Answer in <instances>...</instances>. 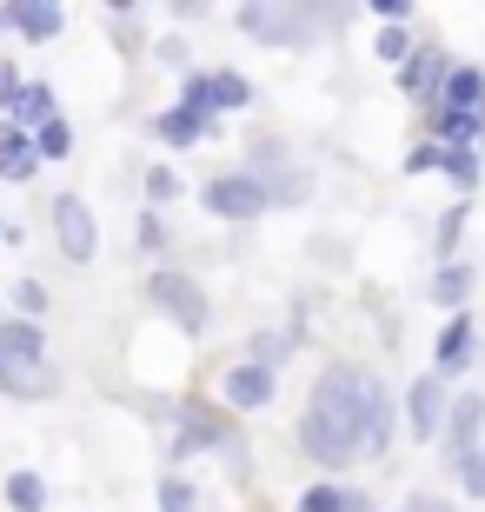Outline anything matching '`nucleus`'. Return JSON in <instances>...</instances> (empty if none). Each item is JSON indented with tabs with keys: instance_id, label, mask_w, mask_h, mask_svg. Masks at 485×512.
I'll return each mask as SVG.
<instances>
[{
	"instance_id": "12",
	"label": "nucleus",
	"mask_w": 485,
	"mask_h": 512,
	"mask_svg": "<svg viewBox=\"0 0 485 512\" xmlns=\"http://www.w3.org/2000/svg\"><path fill=\"white\" fill-rule=\"evenodd\" d=\"M0 27L14 40H27V47H47V40L67 34V7H54V0H7L0 7Z\"/></svg>"
},
{
	"instance_id": "25",
	"label": "nucleus",
	"mask_w": 485,
	"mask_h": 512,
	"mask_svg": "<svg viewBox=\"0 0 485 512\" xmlns=\"http://www.w3.org/2000/svg\"><path fill=\"white\" fill-rule=\"evenodd\" d=\"M153 506H160V512H200V493H193L187 473H160V486H153Z\"/></svg>"
},
{
	"instance_id": "8",
	"label": "nucleus",
	"mask_w": 485,
	"mask_h": 512,
	"mask_svg": "<svg viewBox=\"0 0 485 512\" xmlns=\"http://www.w3.org/2000/svg\"><path fill=\"white\" fill-rule=\"evenodd\" d=\"M200 207L213 213V220H226V227H246V220H260L273 200H266V187L246 167H233V173H213L200 187Z\"/></svg>"
},
{
	"instance_id": "34",
	"label": "nucleus",
	"mask_w": 485,
	"mask_h": 512,
	"mask_svg": "<svg viewBox=\"0 0 485 512\" xmlns=\"http://www.w3.org/2000/svg\"><path fill=\"white\" fill-rule=\"evenodd\" d=\"M459 233H466V200L439 220V260H452V253H459Z\"/></svg>"
},
{
	"instance_id": "41",
	"label": "nucleus",
	"mask_w": 485,
	"mask_h": 512,
	"mask_svg": "<svg viewBox=\"0 0 485 512\" xmlns=\"http://www.w3.org/2000/svg\"><path fill=\"white\" fill-rule=\"evenodd\" d=\"M0 320H14V313H7V293H0Z\"/></svg>"
},
{
	"instance_id": "31",
	"label": "nucleus",
	"mask_w": 485,
	"mask_h": 512,
	"mask_svg": "<svg viewBox=\"0 0 485 512\" xmlns=\"http://www.w3.org/2000/svg\"><path fill=\"white\" fill-rule=\"evenodd\" d=\"M286 353H293V333H253V353H246V360H260V366H273V373H280Z\"/></svg>"
},
{
	"instance_id": "5",
	"label": "nucleus",
	"mask_w": 485,
	"mask_h": 512,
	"mask_svg": "<svg viewBox=\"0 0 485 512\" xmlns=\"http://www.w3.org/2000/svg\"><path fill=\"white\" fill-rule=\"evenodd\" d=\"M226 446H240V426H233L226 406H213V399H180L173 406V459L226 453Z\"/></svg>"
},
{
	"instance_id": "6",
	"label": "nucleus",
	"mask_w": 485,
	"mask_h": 512,
	"mask_svg": "<svg viewBox=\"0 0 485 512\" xmlns=\"http://www.w3.org/2000/svg\"><path fill=\"white\" fill-rule=\"evenodd\" d=\"M47 233H54V247L67 266H94L100 260V220L94 207L80 200V193H54L47 200Z\"/></svg>"
},
{
	"instance_id": "39",
	"label": "nucleus",
	"mask_w": 485,
	"mask_h": 512,
	"mask_svg": "<svg viewBox=\"0 0 485 512\" xmlns=\"http://www.w3.org/2000/svg\"><path fill=\"white\" fill-rule=\"evenodd\" d=\"M406 512H459V506H446V499H432V493H419V499H412Z\"/></svg>"
},
{
	"instance_id": "15",
	"label": "nucleus",
	"mask_w": 485,
	"mask_h": 512,
	"mask_svg": "<svg viewBox=\"0 0 485 512\" xmlns=\"http://www.w3.org/2000/svg\"><path fill=\"white\" fill-rule=\"evenodd\" d=\"M472 340H479V333H472V313H466V306H459V313H446L439 340H432V373H439V380L466 373V366H472Z\"/></svg>"
},
{
	"instance_id": "11",
	"label": "nucleus",
	"mask_w": 485,
	"mask_h": 512,
	"mask_svg": "<svg viewBox=\"0 0 485 512\" xmlns=\"http://www.w3.org/2000/svg\"><path fill=\"white\" fill-rule=\"evenodd\" d=\"M446 80H452V60L446 47H432V40H419L412 47V60L399 67V94L419 100V107H439V94H446Z\"/></svg>"
},
{
	"instance_id": "18",
	"label": "nucleus",
	"mask_w": 485,
	"mask_h": 512,
	"mask_svg": "<svg viewBox=\"0 0 485 512\" xmlns=\"http://www.w3.org/2000/svg\"><path fill=\"white\" fill-rule=\"evenodd\" d=\"M34 173H40L34 133H20V127H7V120H0V180H7V187H27Z\"/></svg>"
},
{
	"instance_id": "21",
	"label": "nucleus",
	"mask_w": 485,
	"mask_h": 512,
	"mask_svg": "<svg viewBox=\"0 0 485 512\" xmlns=\"http://www.w3.org/2000/svg\"><path fill=\"white\" fill-rule=\"evenodd\" d=\"M472 286H479V273H472L466 260H446L439 273H432V300L446 306V313H459V306L472 300Z\"/></svg>"
},
{
	"instance_id": "10",
	"label": "nucleus",
	"mask_w": 485,
	"mask_h": 512,
	"mask_svg": "<svg viewBox=\"0 0 485 512\" xmlns=\"http://www.w3.org/2000/svg\"><path fill=\"white\" fill-rule=\"evenodd\" d=\"M273 393H280V373L260 360H233L220 373V406L226 413H260V406H273Z\"/></svg>"
},
{
	"instance_id": "30",
	"label": "nucleus",
	"mask_w": 485,
	"mask_h": 512,
	"mask_svg": "<svg viewBox=\"0 0 485 512\" xmlns=\"http://www.w3.org/2000/svg\"><path fill=\"white\" fill-rule=\"evenodd\" d=\"M153 60H160V67H173V74H193V47L180 34H160V40H153Z\"/></svg>"
},
{
	"instance_id": "3",
	"label": "nucleus",
	"mask_w": 485,
	"mask_h": 512,
	"mask_svg": "<svg viewBox=\"0 0 485 512\" xmlns=\"http://www.w3.org/2000/svg\"><path fill=\"white\" fill-rule=\"evenodd\" d=\"M240 34L260 40V47H313L319 27H339L346 7H293V0H246L240 14Z\"/></svg>"
},
{
	"instance_id": "38",
	"label": "nucleus",
	"mask_w": 485,
	"mask_h": 512,
	"mask_svg": "<svg viewBox=\"0 0 485 512\" xmlns=\"http://www.w3.org/2000/svg\"><path fill=\"white\" fill-rule=\"evenodd\" d=\"M373 20H386V27H406V20H412V0H373Z\"/></svg>"
},
{
	"instance_id": "43",
	"label": "nucleus",
	"mask_w": 485,
	"mask_h": 512,
	"mask_svg": "<svg viewBox=\"0 0 485 512\" xmlns=\"http://www.w3.org/2000/svg\"><path fill=\"white\" fill-rule=\"evenodd\" d=\"M0 40H7V27H0Z\"/></svg>"
},
{
	"instance_id": "37",
	"label": "nucleus",
	"mask_w": 485,
	"mask_h": 512,
	"mask_svg": "<svg viewBox=\"0 0 485 512\" xmlns=\"http://www.w3.org/2000/svg\"><path fill=\"white\" fill-rule=\"evenodd\" d=\"M439 140H419V147H412V160H406V173H439Z\"/></svg>"
},
{
	"instance_id": "13",
	"label": "nucleus",
	"mask_w": 485,
	"mask_h": 512,
	"mask_svg": "<svg viewBox=\"0 0 485 512\" xmlns=\"http://www.w3.org/2000/svg\"><path fill=\"white\" fill-rule=\"evenodd\" d=\"M479 433H485V393H459L452 413H446V426H439V453H446V466H459V459L479 453Z\"/></svg>"
},
{
	"instance_id": "16",
	"label": "nucleus",
	"mask_w": 485,
	"mask_h": 512,
	"mask_svg": "<svg viewBox=\"0 0 485 512\" xmlns=\"http://www.w3.org/2000/svg\"><path fill=\"white\" fill-rule=\"evenodd\" d=\"M213 133H220V120L193 114V107H180V100H173V107H160V114H153V140H167L173 153L200 147V140H213Z\"/></svg>"
},
{
	"instance_id": "4",
	"label": "nucleus",
	"mask_w": 485,
	"mask_h": 512,
	"mask_svg": "<svg viewBox=\"0 0 485 512\" xmlns=\"http://www.w3.org/2000/svg\"><path fill=\"white\" fill-rule=\"evenodd\" d=\"M140 293H147V306L160 313V320H173L180 333H206V326H213L206 286L193 280V273H180V266H153L147 280H140Z\"/></svg>"
},
{
	"instance_id": "32",
	"label": "nucleus",
	"mask_w": 485,
	"mask_h": 512,
	"mask_svg": "<svg viewBox=\"0 0 485 512\" xmlns=\"http://www.w3.org/2000/svg\"><path fill=\"white\" fill-rule=\"evenodd\" d=\"M339 499H346V486L339 479H319V486L299 493V512H339Z\"/></svg>"
},
{
	"instance_id": "14",
	"label": "nucleus",
	"mask_w": 485,
	"mask_h": 512,
	"mask_svg": "<svg viewBox=\"0 0 485 512\" xmlns=\"http://www.w3.org/2000/svg\"><path fill=\"white\" fill-rule=\"evenodd\" d=\"M446 380L439 373H426V380L406 386V433L412 439H439V426H446Z\"/></svg>"
},
{
	"instance_id": "35",
	"label": "nucleus",
	"mask_w": 485,
	"mask_h": 512,
	"mask_svg": "<svg viewBox=\"0 0 485 512\" xmlns=\"http://www.w3.org/2000/svg\"><path fill=\"white\" fill-rule=\"evenodd\" d=\"M412 47H419V40H406V27H386V34H379V60H392V67H406Z\"/></svg>"
},
{
	"instance_id": "40",
	"label": "nucleus",
	"mask_w": 485,
	"mask_h": 512,
	"mask_svg": "<svg viewBox=\"0 0 485 512\" xmlns=\"http://www.w3.org/2000/svg\"><path fill=\"white\" fill-rule=\"evenodd\" d=\"M339 512H373V506H366V493H353V486H346V499H339Z\"/></svg>"
},
{
	"instance_id": "28",
	"label": "nucleus",
	"mask_w": 485,
	"mask_h": 512,
	"mask_svg": "<svg viewBox=\"0 0 485 512\" xmlns=\"http://www.w3.org/2000/svg\"><path fill=\"white\" fill-rule=\"evenodd\" d=\"M133 240H140V253H147V260H160V253H167V220H160L153 207H140V220H133Z\"/></svg>"
},
{
	"instance_id": "7",
	"label": "nucleus",
	"mask_w": 485,
	"mask_h": 512,
	"mask_svg": "<svg viewBox=\"0 0 485 512\" xmlns=\"http://www.w3.org/2000/svg\"><path fill=\"white\" fill-rule=\"evenodd\" d=\"M180 107H193V114L220 120V114H240V107H253V80L233 74V67H193L187 80H180Z\"/></svg>"
},
{
	"instance_id": "23",
	"label": "nucleus",
	"mask_w": 485,
	"mask_h": 512,
	"mask_svg": "<svg viewBox=\"0 0 485 512\" xmlns=\"http://www.w3.org/2000/svg\"><path fill=\"white\" fill-rule=\"evenodd\" d=\"M392 446V393L373 380V399H366V459H379Z\"/></svg>"
},
{
	"instance_id": "33",
	"label": "nucleus",
	"mask_w": 485,
	"mask_h": 512,
	"mask_svg": "<svg viewBox=\"0 0 485 512\" xmlns=\"http://www.w3.org/2000/svg\"><path fill=\"white\" fill-rule=\"evenodd\" d=\"M20 87H27V74H20V67H14V60H7V54H0V120H7V114H14V100H20Z\"/></svg>"
},
{
	"instance_id": "26",
	"label": "nucleus",
	"mask_w": 485,
	"mask_h": 512,
	"mask_svg": "<svg viewBox=\"0 0 485 512\" xmlns=\"http://www.w3.org/2000/svg\"><path fill=\"white\" fill-rule=\"evenodd\" d=\"M34 153H40V167H47V160H74V127H67V114L34 133Z\"/></svg>"
},
{
	"instance_id": "20",
	"label": "nucleus",
	"mask_w": 485,
	"mask_h": 512,
	"mask_svg": "<svg viewBox=\"0 0 485 512\" xmlns=\"http://www.w3.org/2000/svg\"><path fill=\"white\" fill-rule=\"evenodd\" d=\"M439 107H446V114L485 120V67H452V80H446V94H439Z\"/></svg>"
},
{
	"instance_id": "17",
	"label": "nucleus",
	"mask_w": 485,
	"mask_h": 512,
	"mask_svg": "<svg viewBox=\"0 0 485 512\" xmlns=\"http://www.w3.org/2000/svg\"><path fill=\"white\" fill-rule=\"evenodd\" d=\"M47 120H60V94H54V80H27V87H20V100H14V114H7V127L40 133Z\"/></svg>"
},
{
	"instance_id": "42",
	"label": "nucleus",
	"mask_w": 485,
	"mask_h": 512,
	"mask_svg": "<svg viewBox=\"0 0 485 512\" xmlns=\"http://www.w3.org/2000/svg\"><path fill=\"white\" fill-rule=\"evenodd\" d=\"M0 247H7V220H0Z\"/></svg>"
},
{
	"instance_id": "1",
	"label": "nucleus",
	"mask_w": 485,
	"mask_h": 512,
	"mask_svg": "<svg viewBox=\"0 0 485 512\" xmlns=\"http://www.w3.org/2000/svg\"><path fill=\"white\" fill-rule=\"evenodd\" d=\"M366 399H373L366 366H319L306 413H299V453L319 473H346L353 459H366Z\"/></svg>"
},
{
	"instance_id": "27",
	"label": "nucleus",
	"mask_w": 485,
	"mask_h": 512,
	"mask_svg": "<svg viewBox=\"0 0 485 512\" xmlns=\"http://www.w3.org/2000/svg\"><path fill=\"white\" fill-rule=\"evenodd\" d=\"M439 173H446L459 193H472V187H479V153H472V147H446V153H439Z\"/></svg>"
},
{
	"instance_id": "19",
	"label": "nucleus",
	"mask_w": 485,
	"mask_h": 512,
	"mask_svg": "<svg viewBox=\"0 0 485 512\" xmlns=\"http://www.w3.org/2000/svg\"><path fill=\"white\" fill-rule=\"evenodd\" d=\"M47 499H54V486H47V473H34V466H14V473L0 479V506L7 512H47Z\"/></svg>"
},
{
	"instance_id": "36",
	"label": "nucleus",
	"mask_w": 485,
	"mask_h": 512,
	"mask_svg": "<svg viewBox=\"0 0 485 512\" xmlns=\"http://www.w3.org/2000/svg\"><path fill=\"white\" fill-rule=\"evenodd\" d=\"M452 473H459V486H466L472 499H485V446H479V453H472V459H459Z\"/></svg>"
},
{
	"instance_id": "24",
	"label": "nucleus",
	"mask_w": 485,
	"mask_h": 512,
	"mask_svg": "<svg viewBox=\"0 0 485 512\" xmlns=\"http://www.w3.org/2000/svg\"><path fill=\"white\" fill-rule=\"evenodd\" d=\"M140 20H147L140 0H113L107 7V27H113V40H120V54H140V47H147V40H140Z\"/></svg>"
},
{
	"instance_id": "29",
	"label": "nucleus",
	"mask_w": 485,
	"mask_h": 512,
	"mask_svg": "<svg viewBox=\"0 0 485 512\" xmlns=\"http://www.w3.org/2000/svg\"><path fill=\"white\" fill-rule=\"evenodd\" d=\"M140 187H147V207L160 213V207H173V200H180V173H173V167H147V180H140Z\"/></svg>"
},
{
	"instance_id": "22",
	"label": "nucleus",
	"mask_w": 485,
	"mask_h": 512,
	"mask_svg": "<svg viewBox=\"0 0 485 512\" xmlns=\"http://www.w3.org/2000/svg\"><path fill=\"white\" fill-rule=\"evenodd\" d=\"M7 313H14V320H27V326H47L54 293H47L40 280H14V286H7Z\"/></svg>"
},
{
	"instance_id": "9",
	"label": "nucleus",
	"mask_w": 485,
	"mask_h": 512,
	"mask_svg": "<svg viewBox=\"0 0 485 512\" xmlns=\"http://www.w3.org/2000/svg\"><path fill=\"white\" fill-rule=\"evenodd\" d=\"M246 173L266 187V200H273V207H293V200H306V173L293 167L286 140H253V147H246Z\"/></svg>"
},
{
	"instance_id": "2",
	"label": "nucleus",
	"mask_w": 485,
	"mask_h": 512,
	"mask_svg": "<svg viewBox=\"0 0 485 512\" xmlns=\"http://www.w3.org/2000/svg\"><path fill=\"white\" fill-rule=\"evenodd\" d=\"M54 393H60V366H54V346H47V326L0 320V399L40 406Z\"/></svg>"
}]
</instances>
